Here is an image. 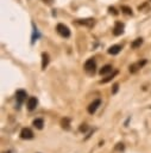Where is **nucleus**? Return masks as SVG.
I'll return each mask as SVG.
<instances>
[{"instance_id": "6", "label": "nucleus", "mask_w": 151, "mask_h": 153, "mask_svg": "<svg viewBox=\"0 0 151 153\" xmlns=\"http://www.w3.org/2000/svg\"><path fill=\"white\" fill-rule=\"evenodd\" d=\"M124 29H125V25H124L121 22H115L114 27H113V33H114V36H120V35L124 32Z\"/></svg>"}, {"instance_id": "9", "label": "nucleus", "mask_w": 151, "mask_h": 153, "mask_svg": "<svg viewBox=\"0 0 151 153\" xmlns=\"http://www.w3.org/2000/svg\"><path fill=\"white\" fill-rule=\"evenodd\" d=\"M76 23L77 24H81V25H87V26H93L94 25V19L93 18H88V19H77L76 20Z\"/></svg>"}, {"instance_id": "13", "label": "nucleus", "mask_w": 151, "mask_h": 153, "mask_svg": "<svg viewBox=\"0 0 151 153\" xmlns=\"http://www.w3.org/2000/svg\"><path fill=\"white\" fill-rule=\"evenodd\" d=\"M32 124H33V127L37 128V129H43L44 121H43V118H36V120H33Z\"/></svg>"}, {"instance_id": "2", "label": "nucleus", "mask_w": 151, "mask_h": 153, "mask_svg": "<svg viewBox=\"0 0 151 153\" xmlns=\"http://www.w3.org/2000/svg\"><path fill=\"white\" fill-rule=\"evenodd\" d=\"M56 30H57L58 35H59V36H62V37H64V38H68V37L70 36V30H69V27H68L67 25L62 24V23L57 24Z\"/></svg>"}, {"instance_id": "1", "label": "nucleus", "mask_w": 151, "mask_h": 153, "mask_svg": "<svg viewBox=\"0 0 151 153\" xmlns=\"http://www.w3.org/2000/svg\"><path fill=\"white\" fill-rule=\"evenodd\" d=\"M95 68H96V61H95L94 57H90V59H88V60L84 62V69H86V72H88L89 74H94Z\"/></svg>"}, {"instance_id": "5", "label": "nucleus", "mask_w": 151, "mask_h": 153, "mask_svg": "<svg viewBox=\"0 0 151 153\" xmlns=\"http://www.w3.org/2000/svg\"><path fill=\"white\" fill-rule=\"evenodd\" d=\"M20 137L24 140H31L33 139V131L30 128H23L20 131Z\"/></svg>"}, {"instance_id": "17", "label": "nucleus", "mask_w": 151, "mask_h": 153, "mask_svg": "<svg viewBox=\"0 0 151 153\" xmlns=\"http://www.w3.org/2000/svg\"><path fill=\"white\" fill-rule=\"evenodd\" d=\"M121 11H122V13H125V14L132 16V8H131V7H128V6L122 5V6H121Z\"/></svg>"}, {"instance_id": "10", "label": "nucleus", "mask_w": 151, "mask_h": 153, "mask_svg": "<svg viewBox=\"0 0 151 153\" xmlns=\"http://www.w3.org/2000/svg\"><path fill=\"white\" fill-rule=\"evenodd\" d=\"M49 54L48 53H42V69H45L49 65Z\"/></svg>"}, {"instance_id": "22", "label": "nucleus", "mask_w": 151, "mask_h": 153, "mask_svg": "<svg viewBox=\"0 0 151 153\" xmlns=\"http://www.w3.org/2000/svg\"><path fill=\"white\" fill-rule=\"evenodd\" d=\"M108 11H109V13H113L114 16L118 14V12H117V10H115L114 7H108Z\"/></svg>"}, {"instance_id": "8", "label": "nucleus", "mask_w": 151, "mask_h": 153, "mask_svg": "<svg viewBox=\"0 0 151 153\" xmlns=\"http://www.w3.org/2000/svg\"><path fill=\"white\" fill-rule=\"evenodd\" d=\"M37 104H38V100L36 97H30L27 99V109L30 111H33L36 108H37Z\"/></svg>"}, {"instance_id": "19", "label": "nucleus", "mask_w": 151, "mask_h": 153, "mask_svg": "<svg viewBox=\"0 0 151 153\" xmlns=\"http://www.w3.org/2000/svg\"><path fill=\"white\" fill-rule=\"evenodd\" d=\"M118 88H119V84H114L113 88H112V94H115L118 92Z\"/></svg>"}, {"instance_id": "20", "label": "nucleus", "mask_w": 151, "mask_h": 153, "mask_svg": "<svg viewBox=\"0 0 151 153\" xmlns=\"http://www.w3.org/2000/svg\"><path fill=\"white\" fill-rule=\"evenodd\" d=\"M87 130H88V127H87V124H81V126H80V131L84 133V131H87Z\"/></svg>"}, {"instance_id": "23", "label": "nucleus", "mask_w": 151, "mask_h": 153, "mask_svg": "<svg viewBox=\"0 0 151 153\" xmlns=\"http://www.w3.org/2000/svg\"><path fill=\"white\" fill-rule=\"evenodd\" d=\"M43 1H44L46 5H50V4H52V1H54V0H43Z\"/></svg>"}, {"instance_id": "12", "label": "nucleus", "mask_w": 151, "mask_h": 153, "mask_svg": "<svg viewBox=\"0 0 151 153\" xmlns=\"http://www.w3.org/2000/svg\"><path fill=\"white\" fill-rule=\"evenodd\" d=\"M112 66L111 65H106V66H103L100 71H99V73H100V75H106V74H108V73H111L112 72Z\"/></svg>"}, {"instance_id": "4", "label": "nucleus", "mask_w": 151, "mask_h": 153, "mask_svg": "<svg viewBox=\"0 0 151 153\" xmlns=\"http://www.w3.org/2000/svg\"><path fill=\"white\" fill-rule=\"evenodd\" d=\"M101 105V99H95V100H93V103H90L89 105H88V108H87V110H88V112L90 114V115H93V114H95V111L97 110V108Z\"/></svg>"}, {"instance_id": "21", "label": "nucleus", "mask_w": 151, "mask_h": 153, "mask_svg": "<svg viewBox=\"0 0 151 153\" xmlns=\"http://www.w3.org/2000/svg\"><path fill=\"white\" fill-rule=\"evenodd\" d=\"M115 149H117V151H124V149H125L124 143H118V146H115Z\"/></svg>"}, {"instance_id": "14", "label": "nucleus", "mask_w": 151, "mask_h": 153, "mask_svg": "<svg viewBox=\"0 0 151 153\" xmlns=\"http://www.w3.org/2000/svg\"><path fill=\"white\" fill-rule=\"evenodd\" d=\"M32 25H33V31H32V41H31V43L33 44L34 41H37V38L39 37V32H38V30H37V27L34 26V24H32Z\"/></svg>"}, {"instance_id": "15", "label": "nucleus", "mask_w": 151, "mask_h": 153, "mask_svg": "<svg viewBox=\"0 0 151 153\" xmlns=\"http://www.w3.org/2000/svg\"><path fill=\"white\" fill-rule=\"evenodd\" d=\"M141 43H143V38H141V37H139V38H136V39L132 42L131 47H132L133 49H136V48L140 47V45H141Z\"/></svg>"}, {"instance_id": "7", "label": "nucleus", "mask_w": 151, "mask_h": 153, "mask_svg": "<svg viewBox=\"0 0 151 153\" xmlns=\"http://www.w3.org/2000/svg\"><path fill=\"white\" fill-rule=\"evenodd\" d=\"M145 63H146V60H141V61H138L137 63L131 65V66H130V72H131V73H136V72H137L139 68H141Z\"/></svg>"}, {"instance_id": "3", "label": "nucleus", "mask_w": 151, "mask_h": 153, "mask_svg": "<svg viewBox=\"0 0 151 153\" xmlns=\"http://www.w3.org/2000/svg\"><path fill=\"white\" fill-rule=\"evenodd\" d=\"M26 97H27V94H26V92H25L24 90H18V91L15 92V99H17V108H18V109H19L20 105L25 102Z\"/></svg>"}, {"instance_id": "18", "label": "nucleus", "mask_w": 151, "mask_h": 153, "mask_svg": "<svg viewBox=\"0 0 151 153\" xmlns=\"http://www.w3.org/2000/svg\"><path fill=\"white\" fill-rule=\"evenodd\" d=\"M69 122H70L69 118H63V120H62V127H63L64 129H69Z\"/></svg>"}, {"instance_id": "16", "label": "nucleus", "mask_w": 151, "mask_h": 153, "mask_svg": "<svg viewBox=\"0 0 151 153\" xmlns=\"http://www.w3.org/2000/svg\"><path fill=\"white\" fill-rule=\"evenodd\" d=\"M117 74H118V71H115V72H113V73H112L111 75H108L107 78H105V79H102V80H101L100 82H101V84H106V82H108V81H111V80H112V79H113V78H114V76H115Z\"/></svg>"}, {"instance_id": "11", "label": "nucleus", "mask_w": 151, "mask_h": 153, "mask_svg": "<svg viewBox=\"0 0 151 153\" xmlns=\"http://www.w3.org/2000/svg\"><path fill=\"white\" fill-rule=\"evenodd\" d=\"M120 50H121V45H119V44H114V45L109 47V49H108V54H111V55H117V54L120 53Z\"/></svg>"}]
</instances>
